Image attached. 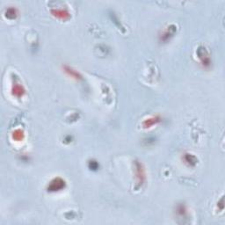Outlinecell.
<instances>
[{
    "mask_svg": "<svg viewBox=\"0 0 225 225\" xmlns=\"http://www.w3.org/2000/svg\"><path fill=\"white\" fill-rule=\"evenodd\" d=\"M23 137H24V133H23V131H21L20 129L16 130L15 132H13V139L18 140V141H20V140L23 139Z\"/></svg>",
    "mask_w": 225,
    "mask_h": 225,
    "instance_id": "cell-8",
    "label": "cell"
},
{
    "mask_svg": "<svg viewBox=\"0 0 225 225\" xmlns=\"http://www.w3.org/2000/svg\"><path fill=\"white\" fill-rule=\"evenodd\" d=\"M63 70H64L65 73L67 74L68 76H70L71 79H76V80H80V79H82L81 74L79 73L78 70H74V69H72L71 67L67 66V65H64V66H63Z\"/></svg>",
    "mask_w": 225,
    "mask_h": 225,
    "instance_id": "cell-3",
    "label": "cell"
},
{
    "mask_svg": "<svg viewBox=\"0 0 225 225\" xmlns=\"http://www.w3.org/2000/svg\"><path fill=\"white\" fill-rule=\"evenodd\" d=\"M184 162L188 164V165H194L197 162V160H196V158L194 155L187 153V154L184 155Z\"/></svg>",
    "mask_w": 225,
    "mask_h": 225,
    "instance_id": "cell-6",
    "label": "cell"
},
{
    "mask_svg": "<svg viewBox=\"0 0 225 225\" xmlns=\"http://www.w3.org/2000/svg\"><path fill=\"white\" fill-rule=\"evenodd\" d=\"M11 93L13 96L20 98V97H22L23 94L25 93V89L22 84L14 83L11 87Z\"/></svg>",
    "mask_w": 225,
    "mask_h": 225,
    "instance_id": "cell-4",
    "label": "cell"
},
{
    "mask_svg": "<svg viewBox=\"0 0 225 225\" xmlns=\"http://www.w3.org/2000/svg\"><path fill=\"white\" fill-rule=\"evenodd\" d=\"M198 56H199L200 60V63L203 65L204 68H208L210 66V58L209 55L208 54L206 48L203 47H199L198 49Z\"/></svg>",
    "mask_w": 225,
    "mask_h": 225,
    "instance_id": "cell-2",
    "label": "cell"
},
{
    "mask_svg": "<svg viewBox=\"0 0 225 225\" xmlns=\"http://www.w3.org/2000/svg\"><path fill=\"white\" fill-rule=\"evenodd\" d=\"M16 9L14 8H9L7 11H6V16H8V17H10V15H11V18H14L16 16Z\"/></svg>",
    "mask_w": 225,
    "mask_h": 225,
    "instance_id": "cell-10",
    "label": "cell"
},
{
    "mask_svg": "<svg viewBox=\"0 0 225 225\" xmlns=\"http://www.w3.org/2000/svg\"><path fill=\"white\" fill-rule=\"evenodd\" d=\"M65 187V181L61 178H56L48 184L47 191L48 192H57L63 190Z\"/></svg>",
    "mask_w": 225,
    "mask_h": 225,
    "instance_id": "cell-1",
    "label": "cell"
},
{
    "mask_svg": "<svg viewBox=\"0 0 225 225\" xmlns=\"http://www.w3.org/2000/svg\"><path fill=\"white\" fill-rule=\"evenodd\" d=\"M159 118L157 116H153L152 118H150V119H147L143 125H144V128H151V126H153L154 124H157L159 122Z\"/></svg>",
    "mask_w": 225,
    "mask_h": 225,
    "instance_id": "cell-7",
    "label": "cell"
},
{
    "mask_svg": "<svg viewBox=\"0 0 225 225\" xmlns=\"http://www.w3.org/2000/svg\"><path fill=\"white\" fill-rule=\"evenodd\" d=\"M136 176H137V178H138L140 182H142L144 178H145L144 171L142 168V164H139V163H136Z\"/></svg>",
    "mask_w": 225,
    "mask_h": 225,
    "instance_id": "cell-5",
    "label": "cell"
},
{
    "mask_svg": "<svg viewBox=\"0 0 225 225\" xmlns=\"http://www.w3.org/2000/svg\"><path fill=\"white\" fill-rule=\"evenodd\" d=\"M89 168L92 171H96V170L99 169V164L97 161L91 160V161H89Z\"/></svg>",
    "mask_w": 225,
    "mask_h": 225,
    "instance_id": "cell-9",
    "label": "cell"
}]
</instances>
